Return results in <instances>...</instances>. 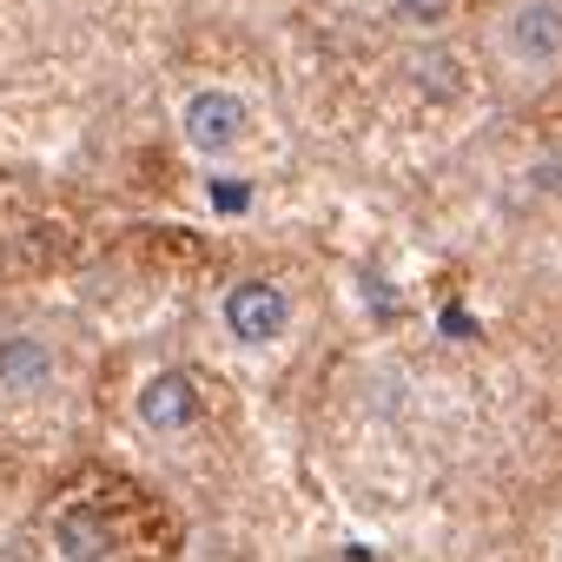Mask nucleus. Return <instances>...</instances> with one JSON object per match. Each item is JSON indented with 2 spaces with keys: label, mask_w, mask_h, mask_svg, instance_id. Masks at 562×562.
Returning <instances> with one entry per match:
<instances>
[{
  "label": "nucleus",
  "mask_w": 562,
  "mask_h": 562,
  "mask_svg": "<svg viewBox=\"0 0 562 562\" xmlns=\"http://www.w3.org/2000/svg\"><path fill=\"white\" fill-rule=\"evenodd\" d=\"M397 14H404V21H417V27H430V21H443V14H450V0H397Z\"/></svg>",
  "instance_id": "8"
},
{
  "label": "nucleus",
  "mask_w": 562,
  "mask_h": 562,
  "mask_svg": "<svg viewBox=\"0 0 562 562\" xmlns=\"http://www.w3.org/2000/svg\"><path fill=\"white\" fill-rule=\"evenodd\" d=\"M443 331H450V338H476V325H470V312H457V305L443 312Z\"/></svg>",
  "instance_id": "9"
},
{
  "label": "nucleus",
  "mask_w": 562,
  "mask_h": 562,
  "mask_svg": "<svg viewBox=\"0 0 562 562\" xmlns=\"http://www.w3.org/2000/svg\"><path fill=\"white\" fill-rule=\"evenodd\" d=\"M496 60L516 80H542L562 67V0H509L496 14Z\"/></svg>",
  "instance_id": "1"
},
{
  "label": "nucleus",
  "mask_w": 562,
  "mask_h": 562,
  "mask_svg": "<svg viewBox=\"0 0 562 562\" xmlns=\"http://www.w3.org/2000/svg\"><path fill=\"white\" fill-rule=\"evenodd\" d=\"M285 318H292V305H285V292H278L271 278H245V285L225 292V325H232L238 345H271L285 331Z\"/></svg>",
  "instance_id": "3"
},
{
  "label": "nucleus",
  "mask_w": 562,
  "mask_h": 562,
  "mask_svg": "<svg viewBox=\"0 0 562 562\" xmlns=\"http://www.w3.org/2000/svg\"><path fill=\"white\" fill-rule=\"evenodd\" d=\"M245 126H251V113H245V100L225 93V87H199V93L186 100V113H179V133H186V146H192L199 159L238 153V146H245Z\"/></svg>",
  "instance_id": "2"
},
{
  "label": "nucleus",
  "mask_w": 562,
  "mask_h": 562,
  "mask_svg": "<svg viewBox=\"0 0 562 562\" xmlns=\"http://www.w3.org/2000/svg\"><path fill=\"white\" fill-rule=\"evenodd\" d=\"M54 378V345L34 338V331H14V338H0V384L8 391H41Z\"/></svg>",
  "instance_id": "6"
},
{
  "label": "nucleus",
  "mask_w": 562,
  "mask_h": 562,
  "mask_svg": "<svg viewBox=\"0 0 562 562\" xmlns=\"http://www.w3.org/2000/svg\"><path fill=\"white\" fill-rule=\"evenodd\" d=\"M245 205H251L245 179H212V212H245Z\"/></svg>",
  "instance_id": "7"
},
{
  "label": "nucleus",
  "mask_w": 562,
  "mask_h": 562,
  "mask_svg": "<svg viewBox=\"0 0 562 562\" xmlns=\"http://www.w3.org/2000/svg\"><path fill=\"white\" fill-rule=\"evenodd\" d=\"M54 542H60L67 562H106V555H113V522H106L93 503H74V509H60Z\"/></svg>",
  "instance_id": "5"
},
{
  "label": "nucleus",
  "mask_w": 562,
  "mask_h": 562,
  "mask_svg": "<svg viewBox=\"0 0 562 562\" xmlns=\"http://www.w3.org/2000/svg\"><path fill=\"white\" fill-rule=\"evenodd\" d=\"M139 424L159 430V437L192 430V424H199V391H192V378H186V371H159V378H146V391H139Z\"/></svg>",
  "instance_id": "4"
}]
</instances>
